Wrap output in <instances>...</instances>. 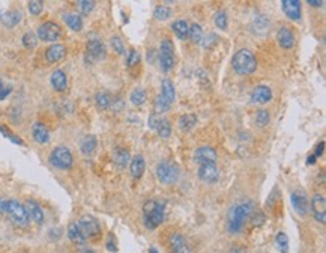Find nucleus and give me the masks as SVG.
Segmentation results:
<instances>
[{"mask_svg": "<svg viewBox=\"0 0 326 253\" xmlns=\"http://www.w3.org/2000/svg\"><path fill=\"white\" fill-rule=\"evenodd\" d=\"M256 211H257V206H256V203L252 200H246V202L234 205L228 211V215H227L228 232H232V233L242 232V229L245 226V221L250 220Z\"/></svg>", "mask_w": 326, "mask_h": 253, "instance_id": "nucleus-1", "label": "nucleus"}, {"mask_svg": "<svg viewBox=\"0 0 326 253\" xmlns=\"http://www.w3.org/2000/svg\"><path fill=\"white\" fill-rule=\"evenodd\" d=\"M166 217V202L149 199L143 205V223L148 229H156Z\"/></svg>", "mask_w": 326, "mask_h": 253, "instance_id": "nucleus-2", "label": "nucleus"}, {"mask_svg": "<svg viewBox=\"0 0 326 253\" xmlns=\"http://www.w3.org/2000/svg\"><path fill=\"white\" fill-rule=\"evenodd\" d=\"M0 212L8 214V217L12 220L14 224L20 226V227H28L29 226V214L24 208L23 203H20L16 199H8V200H2L0 203Z\"/></svg>", "mask_w": 326, "mask_h": 253, "instance_id": "nucleus-3", "label": "nucleus"}, {"mask_svg": "<svg viewBox=\"0 0 326 253\" xmlns=\"http://www.w3.org/2000/svg\"><path fill=\"white\" fill-rule=\"evenodd\" d=\"M232 65H233V70L238 74L248 76V74H252L256 71L257 61H256V56L252 55V52H250L246 49H242L238 53H234Z\"/></svg>", "mask_w": 326, "mask_h": 253, "instance_id": "nucleus-4", "label": "nucleus"}, {"mask_svg": "<svg viewBox=\"0 0 326 253\" xmlns=\"http://www.w3.org/2000/svg\"><path fill=\"white\" fill-rule=\"evenodd\" d=\"M156 176L162 184H174L180 176V169L174 161H161L156 167Z\"/></svg>", "mask_w": 326, "mask_h": 253, "instance_id": "nucleus-5", "label": "nucleus"}, {"mask_svg": "<svg viewBox=\"0 0 326 253\" xmlns=\"http://www.w3.org/2000/svg\"><path fill=\"white\" fill-rule=\"evenodd\" d=\"M50 163L62 170L71 169L74 164V157L71 154V151L66 146H58L53 149L52 155H50Z\"/></svg>", "mask_w": 326, "mask_h": 253, "instance_id": "nucleus-6", "label": "nucleus"}, {"mask_svg": "<svg viewBox=\"0 0 326 253\" xmlns=\"http://www.w3.org/2000/svg\"><path fill=\"white\" fill-rule=\"evenodd\" d=\"M77 224H78V229L82 230V233H83V236L86 239L96 238V236L101 235V224L92 215H83V217H80Z\"/></svg>", "mask_w": 326, "mask_h": 253, "instance_id": "nucleus-7", "label": "nucleus"}, {"mask_svg": "<svg viewBox=\"0 0 326 253\" xmlns=\"http://www.w3.org/2000/svg\"><path fill=\"white\" fill-rule=\"evenodd\" d=\"M62 37V29L54 22H47L38 28V38L44 43H56Z\"/></svg>", "mask_w": 326, "mask_h": 253, "instance_id": "nucleus-8", "label": "nucleus"}, {"mask_svg": "<svg viewBox=\"0 0 326 253\" xmlns=\"http://www.w3.org/2000/svg\"><path fill=\"white\" fill-rule=\"evenodd\" d=\"M160 64H161V70L164 73H168L174 65V49H173V43L170 40H164L161 43Z\"/></svg>", "mask_w": 326, "mask_h": 253, "instance_id": "nucleus-9", "label": "nucleus"}, {"mask_svg": "<svg viewBox=\"0 0 326 253\" xmlns=\"http://www.w3.org/2000/svg\"><path fill=\"white\" fill-rule=\"evenodd\" d=\"M310 209L314 214V218L318 223L326 221V200L323 194H314L312 199L310 200Z\"/></svg>", "mask_w": 326, "mask_h": 253, "instance_id": "nucleus-10", "label": "nucleus"}, {"mask_svg": "<svg viewBox=\"0 0 326 253\" xmlns=\"http://www.w3.org/2000/svg\"><path fill=\"white\" fill-rule=\"evenodd\" d=\"M106 58V47L100 40H90L86 46L88 62H96Z\"/></svg>", "mask_w": 326, "mask_h": 253, "instance_id": "nucleus-11", "label": "nucleus"}, {"mask_svg": "<svg viewBox=\"0 0 326 253\" xmlns=\"http://www.w3.org/2000/svg\"><path fill=\"white\" fill-rule=\"evenodd\" d=\"M198 178L206 184H214L218 179V169L215 163H203L198 167Z\"/></svg>", "mask_w": 326, "mask_h": 253, "instance_id": "nucleus-12", "label": "nucleus"}, {"mask_svg": "<svg viewBox=\"0 0 326 253\" xmlns=\"http://www.w3.org/2000/svg\"><path fill=\"white\" fill-rule=\"evenodd\" d=\"M168 245L172 253H191V247L188 241L185 239L184 235L180 233H173L168 238Z\"/></svg>", "mask_w": 326, "mask_h": 253, "instance_id": "nucleus-13", "label": "nucleus"}, {"mask_svg": "<svg viewBox=\"0 0 326 253\" xmlns=\"http://www.w3.org/2000/svg\"><path fill=\"white\" fill-rule=\"evenodd\" d=\"M281 8H282L284 14L290 20H293V22H299L300 20L302 13H300V2H299V0H282Z\"/></svg>", "mask_w": 326, "mask_h": 253, "instance_id": "nucleus-14", "label": "nucleus"}, {"mask_svg": "<svg viewBox=\"0 0 326 253\" xmlns=\"http://www.w3.org/2000/svg\"><path fill=\"white\" fill-rule=\"evenodd\" d=\"M292 205L299 215H306L310 212V200L302 191H294L292 194Z\"/></svg>", "mask_w": 326, "mask_h": 253, "instance_id": "nucleus-15", "label": "nucleus"}, {"mask_svg": "<svg viewBox=\"0 0 326 253\" xmlns=\"http://www.w3.org/2000/svg\"><path fill=\"white\" fill-rule=\"evenodd\" d=\"M24 208H26V211H28V214H29V218H32V220H34L35 223H38V224H42V223H44L46 215H44V211H42L41 205H40L36 200H32V199L26 200Z\"/></svg>", "mask_w": 326, "mask_h": 253, "instance_id": "nucleus-16", "label": "nucleus"}, {"mask_svg": "<svg viewBox=\"0 0 326 253\" xmlns=\"http://www.w3.org/2000/svg\"><path fill=\"white\" fill-rule=\"evenodd\" d=\"M66 56V47L64 44H53L46 50V59L50 64L60 62Z\"/></svg>", "mask_w": 326, "mask_h": 253, "instance_id": "nucleus-17", "label": "nucleus"}, {"mask_svg": "<svg viewBox=\"0 0 326 253\" xmlns=\"http://www.w3.org/2000/svg\"><path fill=\"white\" fill-rule=\"evenodd\" d=\"M272 100V91L268 86H257L251 92V101L254 104H266Z\"/></svg>", "mask_w": 326, "mask_h": 253, "instance_id": "nucleus-18", "label": "nucleus"}, {"mask_svg": "<svg viewBox=\"0 0 326 253\" xmlns=\"http://www.w3.org/2000/svg\"><path fill=\"white\" fill-rule=\"evenodd\" d=\"M194 158L200 164H203V163H215L216 161V152L210 146H202V148L196 149Z\"/></svg>", "mask_w": 326, "mask_h": 253, "instance_id": "nucleus-19", "label": "nucleus"}, {"mask_svg": "<svg viewBox=\"0 0 326 253\" xmlns=\"http://www.w3.org/2000/svg\"><path fill=\"white\" fill-rule=\"evenodd\" d=\"M276 41L282 49H292L294 44V35L288 28H281L276 32Z\"/></svg>", "mask_w": 326, "mask_h": 253, "instance_id": "nucleus-20", "label": "nucleus"}, {"mask_svg": "<svg viewBox=\"0 0 326 253\" xmlns=\"http://www.w3.org/2000/svg\"><path fill=\"white\" fill-rule=\"evenodd\" d=\"M52 86L58 91V92H64L68 88V77L62 70H56L52 74Z\"/></svg>", "mask_w": 326, "mask_h": 253, "instance_id": "nucleus-21", "label": "nucleus"}, {"mask_svg": "<svg viewBox=\"0 0 326 253\" xmlns=\"http://www.w3.org/2000/svg\"><path fill=\"white\" fill-rule=\"evenodd\" d=\"M0 22L6 28H14L22 22V13L20 11H2L0 13Z\"/></svg>", "mask_w": 326, "mask_h": 253, "instance_id": "nucleus-22", "label": "nucleus"}, {"mask_svg": "<svg viewBox=\"0 0 326 253\" xmlns=\"http://www.w3.org/2000/svg\"><path fill=\"white\" fill-rule=\"evenodd\" d=\"M144 169H146V161L142 155H136L131 163H130V170H131V175L132 178L136 179H140L144 173Z\"/></svg>", "mask_w": 326, "mask_h": 253, "instance_id": "nucleus-23", "label": "nucleus"}, {"mask_svg": "<svg viewBox=\"0 0 326 253\" xmlns=\"http://www.w3.org/2000/svg\"><path fill=\"white\" fill-rule=\"evenodd\" d=\"M32 136L35 139V142L38 143H47L50 140V133H48V128L41 124V122H36L34 124V128H32Z\"/></svg>", "mask_w": 326, "mask_h": 253, "instance_id": "nucleus-24", "label": "nucleus"}, {"mask_svg": "<svg viewBox=\"0 0 326 253\" xmlns=\"http://www.w3.org/2000/svg\"><path fill=\"white\" fill-rule=\"evenodd\" d=\"M68 238H70V239H71L74 244H77V245H83V244L88 241V239L83 236L82 230L78 229V224H77V221L70 224V227H68Z\"/></svg>", "mask_w": 326, "mask_h": 253, "instance_id": "nucleus-25", "label": "nucleus"}, {"mask_svg": "<svg viewBox=\"0 0 326 253\" xmlns=\"http://www.w3.org/2000/svg\"><path fill=\"white\" fill-rule=\"evenodd\" d=\"M113 161L114 164H118L119 167H125L130 163V152L125 148H116L113 151Z\"/></svg>", "mask_w": 326, "mask_h": 253, "instance_id": "nucleus-26", "label": "nucleus"}, {"mask_svg": "<svg viewBox=\"0 0 326 253\" xmlns=\"http://www.w3.org/2000/svg\"><path fill=\"white\" fill-rule=\"evenodd\" d=\"M168 103H173L174 101V97H176V91H174V85L168 80V79H164L161 82V94Z\"/></svg>", "mask_w": 326, "mask_h": 253, "instance_id": "nucleus-27", "label": "nucleus"}, {"mask_svg": "<svg viewBox=\"0 0 326 253\" xmlns=\"http://www.w3.org/2000/svg\"><path fill=\"white\" fill-rule=\"evenodd\" d=\"M64 20L68 25V28L74 32H80L83 29V20L78 14H65Z\"/></svg>", "mask_w": 326, "mask_h": 253, "instance_id": "nucleus-28", "label": "nucleus"}, {"mask_svg": "<svg viewBox=\"0 0 326 253\" xmlns=\"http://www.w3.org/2000/svg\"><path fill=\"white\" fill-rule=\"evenodd\" d=\"M96 145H98V142H96V137H95V136H86V137L82 140V143H80V149H82V152H83L84 155H90V154L95 152Z\"/></svg>", "mask_w": 326, "mask_h": 253, "instance_id": "nucleus-29", "label": "nucleus"}, {"mask_svg": "<svg viewBox=\"0 0 326 253\" xmlns=\"http://www.w3.org/2000/svg\"><path fill=\"white\" fill-rule=\"evenodd\" d=\"M172 29L174 31L176 37L179 40H186L188 38V32H190V26L185 20H178L172 25Z\"/></svg>", "mask_w": 326, "mask_h": 253, "instance_id": "nucleus-30", "label": "nucleus"}, {"mask_svg": "<svg viewBox=\"0 0 326 253\" xmlns=\"http://www.w3.org/2000/svg\"><path fill=\"white\" fill-rule=\"evenodd\" d=\"M197 124V116L194 113H188V115H184L180 116L179 119V127L184 130V131H190L196 127Z\"/></svg>", "mask_w": 326, "mask_h": 253, "instance_id": "nucleus-31", "label": "nucleus"}, {"mask_svg": "<svg viewBox=\"0 0 326 253\" xmlns=\"http://www.w3.org/2000/svg\"><path fill=\"white\" fill-rule=\"evenodd\" d=\"M156 133H158V136L160 137H162V139H167L170 134H172V124L167 121V119H160L158 121V124H156Z\"/></svg>", "mask_w": 326, "mask_h": 253, "instance_id": "nucleus-32", "label": "nucleus"}, {"mask_svg": "<svg viewBox=\"0 0 326 253\" xmlns=\"http://www.w3.org/2000/svg\"><path fill=\"white\" fill-rule=\"evenodd\" d=\"M170 106H172V103H168L162 95H158V97L155 98L154 110H155L156 115H162V113H166V112L170 109Z\"/></svg>", "mask_w": 326, "mask_h": 253, "instance_id": "nucleus-33", "label": "nucleus"}, {"mask_svg": "<svg viewBox=\"0 0 326 253\" xmlns=\"http://www.w3.org/2000/svg\"><path fill=\"white\" fill-rule=\"evenodd\" d=\"M188 38L194 43V44H200L203 40V29L198 25H191L190 26V32H188Z\"/></svg>", "mask_w": 326, "mask_h": 253, "instance_id": "nucleus-34", "label": "nucleus"}, {"mask_svg": "<svg viewBox=\"0 0 326 253\" xmlns=\"http://www.w3.org/2000/svg\"><path fill=\"white\" fill-rule=\"evenodd\" d=\"M96 106L101 109V110H107L110 106H112V97H110V94L108 92H98L96 94Z\"/></svg>", "mask_w": 326, "mask_h": 253, "instance_id": "nucleus-35", "label": "nucleus"}, {"mask_svg": "<svg viewBox=\"0 0 326 253\" xmlns=\"http://www.w3.org/2000/svg\"><path fill=\"white\" fill-rule=\"evenodd\" d=\"M131 103L134 106H143L146 103V92L143 89H134L131 92Z\"/></svg>", "mask_w": 326, "mask_h": 253, "instance_id": "nucleus-36", "label": "nucleus"}, {"mask_svg": "<svg viewBox=\"0 0 326 253\" xmlns=\"http://www.w3.org/2000/svg\"><path fill=\"white\" fill-rule=\"evenodd\" d=\"M275 242H276V247L280 248V251L282 253H287L288 250V238L284 232H280L275 238Z\"/></svg>", "mask_w": 326, "mask_h": 253, "instance_id": "nucleus-37", "label": "nucleus"}, {"mask_svg": "<svg viewBox=\"0 0 326 253\" xmlns=\"http://www.w3.org/2000/svg\"><path fill=\"white\" fill-rule=\"evenodd\" d=\"M170 8H167V7H164V5H160V7H156L155 8V13H154V17L156 19V20H160V22H164V20H167L168 17H170Z\"/></svg>", "mask_w": 326, "mask_h": 253, "instance_id": "nucleus-38", "label": "nucleus"}, {"mask_svg": "<svg viewBox=\"0 0 326 253\" xmlns=\"http://www.w3.org/2000/svg\"><path fill=\"white\" fill-rule=\"evenodd\" d=\"M36 44H38V37L34 32H26L23 35V46L26 49H34L36 47Z\"/></svg>", "mask_w": 326, "mask_h": 253, "instance_id": "nucleus-39", "label": "nucleus"}, {"mask_svg": "<svg viewBox=\"0 0 326 253\" xmlns=\"http://www.w3.org/2000/svg\"><path fill=\"white\" fill-rule=\"evenodd\" d=\"M94 7H95V2H90V0H80L77 2V8L82 14L88 16L94 11Z\"/></svg>", "mask_w": 326, "mask_h": 253, "instance_id": "nucleus-40", "label": "nucleus"}, {"mask_svg": "<svg viewBox=\"0 0 326 253\" xmlns=\"http://www.w3.org/2000/svg\"><path fill=\"white\" fill-rule=\"evenodd\" d=\"M140 64V53L137 52V50H130V53H128V56H126V65L130 67V68H132V67H136V65H138Z\"/></svg>", "mask_w": 326, "mask_h": 253, "instance_id": "nucleus-41", "label": "nucleus"}, {"mask_svg": "<svg viewBox=\"0 0 326 253\" xmlns=\"http://www.w3.org/2000/svg\"><path fill=\"white\" fill-rule=\"evenodd\" d=\"M269 113L266 110H258L257 115H256V124L258 127H266L269 124Z\"/></svg>", "mask_w": 326, "mask_h": 253, "instance_id": "nucleus-42", "label": "nucleus"}, {"mask_svg": "<svg viewBox=\"0 0 326 253\" xmlns=\"http://www.w3.org/2000/svg\"><path fill=\"white\" fill-rule=\"evenodd\" d=\"M215 25H216V28L221 29V31H226V29H227V16H226L224 11L216 13V16H215Z\"/></svg>", "mask_w": 326, "mask_h": 253, "instance_id": "nucleus-43", "label": "nucleus"}, {"mask_svg": "<svg viewBox=\"0 0 326 253\" xmlns=\"http://www.w3.org/2000/svg\"><path fill=\"white\" fill-rule=\"evenodd\" d=\"M28 7H29L30 14H34V16H40L44 11V4L40 2V0H32V2H29Z\"/></svg>", "mask_w": 326, "mask_h": 253, "instance_id": "nucleus-44", "label": "nucleus"}, {"mask_svg": "<svg viewBox=\"0 0 326 253\" xmlns=\"http://www.w3.org/2000/svg\"><path fill=\"white\" fill-rule=\"evenodd\" d=\"M112 47L114 49V52H116L118 55H124V53H125L124 41H122L119 37H113V38H112Z\"/></svg>", "mask_w": 326, "mask_h": 253, "instance_id": "nucleus-45", "label": "nucleus"}, {"mask_svg": "<svg viewBox=\"0 0 326 253\" xmlns=\"http://www.w3.org/2000/svg\"><path fill=\"white\" fill-rule=\"evenodd\" d=\"M0 133H2L5 137H8L11 142H14V143H17V145H23V140L20 139V137H17L16 134H12V133H10L5 127H0Z\"/></svg>", "mask_w": 326, "mask_h": 253, "instance_id": "nucleus-46", "label": "nucleus"}, {"mask_svg": "<svg viewBox=\"0 0 326 253\" xmlns=\"http://www.w3.org/2000/svg\"><path fill=\"white\" fill-rule=\"evenodd\" d=\"M250 220H251V223H252L254 226H262V223H264V215H263V212L256 211Z\"/></svg>", "mask_w": 326, "mask_h": 253, "instance_id": "nucleus-47", "label": "nucleus"}, {"mask_svg": "<svg viewBox=\"0 0 326 253\" xmlns=\"http://www.w3.org/2000/svg\"><path fill=\"white\" fill-rule=\"evenodd\" d=\"M11 91H12V88H5L4 82L0 80V101L5 100V98L11 94Z\"/></svg>", "mask_w": 326, "mask_h": 253, "instance_id": "nucleus-48", "label": "nucleus"}, {"mask_svg": "<svg viewBox=\"0 0 326 253\" xmlns=\"http://www.w3.org/2000/svg\"><path fill=\"white\" fill-rule=\"evenodd\" d=\"M323 149H324V142H320V145L316 148V152H314V157L317 158V157H320L322 154H323Z\"/></svg>", "mask_w": 326, "mask_h": 253, "instance_id": "nucleus-49", "label": "nucleus"}, {"mask_svg": "<svg viewBox=\"0 0 326 253\" xmlns=\"http://www.w3.org/2000/svg\"><path fill=\"white\" fill-rule=\"evenodd\" d=\"M107 248L112 250V251H116V250H118V248H116V244H114V241H113V235H110V238H108V241H107Z\"/></svg>", "mask_w": 326, "mask_h": 253, "instance_id": "nucleus-50", "label": "nucleus"}, {"mask_svg": "<svg viewBox=\"0 0 326 253\" xmlns=\"http://www.w3.org/2000/svg\"><path fill=\"white\" fill-rule=\"evenodd\" d=\"M158 121H160V119H156V116H155V115H152V116L149 118V127H150L152 130H155V128H156V124H158Z\"/></svg>", "mask_w": 326, "mask_h": 253, "instance_id": "nucleus-51", "label": "nucleus"}, {"mask_svg": "<svg viewBox=\"0 0 326 253\" xmlns=\"http://www.w3.org/2000/svg\"><path fill=\"white\" fill-rule=\"evenodd\" d=\"M228 253H246V250H245L244 247H238V245H236V247H232Z\"/></svg>", "mask_w": 326, "mask_h": 253, "instance_id": "nucleus-52", "label": "nucleus"}, {"mask_svg": "<svg viewBox=\"0 0 326 253\" xmlns=\"http://www.w3.org/2000/svg\"><path fill=\"white\" fill-rule=\"evenodd\" d=\"M308 5H310V7H323L324 2H314V0H310Z\"/></svg>", "mask_w": 326, "mask_h": 253, "instance_id": "nucleus-53", "label": "nucleus"}, {"mask_svg": "<svg viewBox=\"0 0 326 253\" xmlns=\"http://www.w3.org/2000/svg\"><path fill=\"white\" fill-rule=\"evenodd\" d=\"M306 163H308V164H314V163H316V157H314V155H310V157L306 158Z\"/></svg>", "mask_w": 326, "mask_h": 253, "instance_id": "nucleus-54", "label": "nucleus"}, {"mask_svg": "<svg viewBox=\"0 0 326 253\" xmlns=\"http://www.w3.org/2000/svg\"><path fill=\"white\" fill-rule=\"evenodd\" d=\"M80 253H95V251H94L92 248H88V247H86V248H82Z\"/></svg>", "mask_w": 326, "mask_h": 253, "instance_id": "nucleus-55", "label": "nucleus"}, {"mask_svg": "<svg viewBox=\"0 0 326 253\" xmlns=\"http://www.w3.org/2000/svg\"><path fill=\"white\" fill-rule=\"evenodd\" d=\"M150 253H158V251H156L155 248H150Z\"/></svg>", "mask_w": 326, "mask_h": 253, "instance_id": "nucleus-56", "label": "nucleus"}, {"mask_svg": "<svg viewBox=\"0 0 326 253\" xmlns=\"http://www.w3.org/2000/svg\"><path fill=\"white\" fill-rule=\"evenodd\" d=\"M0 203H2V199H0Z\"/></svg>", "mask_w": 326, "mask_h": 253, "instance_id": "nucleus-57", "label": "nucleus"}]
</instances>
